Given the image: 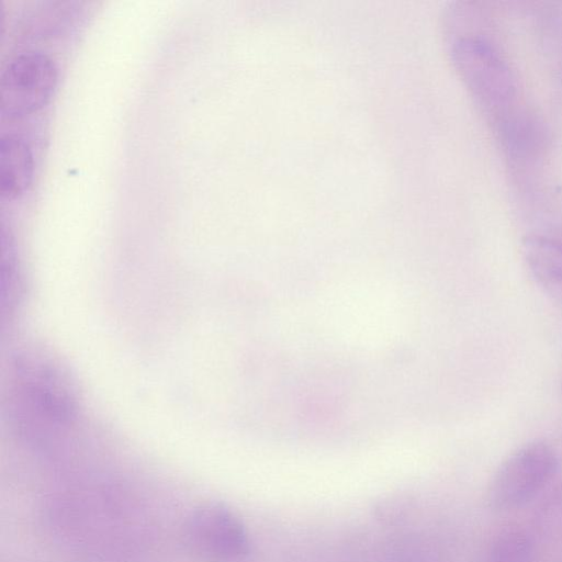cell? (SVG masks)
Here are the masks:
<instances>
[{"mask_svg": "<svg viewBox=\"0 0 562 562\" xmlns=\"http://www.w3.org/2000/svg\"><path fill=\"white\" fill-rule=\"evenodd\" d=\"M33 155L29 144L20 136L0 137V193L5 199L21 195L33 178Z\"/></svg>", "mask_w": 562, "mask_h": 562, "instance_id": "cell-7", "label": "cell"}, {"mask_svg": "<svg viewBox=\"0 0 562 562\" xmlns=\"http://www.w3.org/2000/svg\"><path fill=\"white\" fill-rule=\"evenodd\" d=\"M16 392L32 414L50 426H66L77 416V401L64 372L42 357H20L14 364Z\"/></svg>", "mask_w": 562, "mask_h": 562, "instance_id": "cell-4", "label": "cell"}, {"mask_svg": "<svg viewBox=\"0 0 562 562\" xmlns=\"http://www.w3.org/2000/svg\"><path fill=\"white\" fill-rule=\"evenodd\" d=\"M180 539L184 549L202 562H241L250 547L244 524L218 502L193 508L181 525Z\"/></svg>", "mask_w": 562, "mask_h": 562, "instance_id": "cell-2", "label": "cell"}, {"mask_svg": "<svg viewBox=\"0 0 562 562\" xmlns=\"http://www.w3.org/2000/svg\"><path fill=\"white\" fill-rule=\"evenodd\" d=\"M525 267L538 289L562 307V240L532 234L521 241Z\"/></svg>", "mask_w": 562, "mask_h": 562, "instance_id": "cell-6", "label": "cell"}, {"mask_svg": "<svg viewBox=\"0 0 562 562\" xmlns=\"http://www.w3.org/2000/svg\"><path fill=\"white\" fill-rule=\"evenodd\" d=\"M559 459L547 442L533 440L513 451L495 471L487 502L496 510H509L530 501L554 476Z\"/></svg>", "mask_w": 562, "mask_h": 562, "instance_id": "cell-3", "label": "cell"}, {"mask_svg": "<svg viewBox=\"0 0 562 562\" xmlns=\"http://www.w3.org/2000/svg\"><path fill=\"white\" fill-rule=\"evenodd\" d=\"M57 80L54 60L38 50L18 54L4 67L0 83V112L21 117L41 109Z\"/></svg>", "mask_w": 562, "mask_h": 562, "instance_id": "cell-5", "label": "cell"}, {"mask_svg": "<svg viewBox=\"0 0 562 562\" xmlns=\"http://www.w3.org/2000/svg\"><path fill=\"white\" fill-rule=\"evenodd\" d=\"M451 61L475 103L506 134L515 123L519 100L516 80L498 52L485 38L445 21Z\"/></svg>", "mask_w": 562, "mask_h": 562, "instance_id": "cell-1", "label": "cell"}, {"mask_svg": "<svg viewBox=\"0 0 562 562\" xmlns=\"http://www.w3.org/2000/svg\"><path fill=\"white\" fill-rule=\"evenodd\" d=\"M530 553L528 541L519 533L509 532L495 547V562H526Z\"/></svg>", "mask_w": 562, "mask_h": 562, "instance_id": "cell-8", "label": "cell"}]
</instances>
